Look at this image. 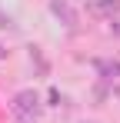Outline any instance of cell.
I'll return each mask as SVG.
<instances>
[{
	"label": "cell",
	"instance_id": "cell-1",
	"mask_svg": "<svg viewBox=\"0 0 120 123\" xmlns=\"http://www.w3.org/2000/svg\"><path fill=\"white\" fill-rule=\"evenodd\" d=\"M37 93H33V90H20L17 97H13V110H17L20 117H27V113H33V110H37Z\"/></svg>",
	"mask_w": 120,
	"mask_h": 123
},
{
	"label": "cell",
	"instance_id": "cell-2",
	"mask_svg": "<svg viewBox=\"0 0 120 123\" xmlns=\"http://www.w3.org/2000/svg\"><path fill=\"white\" fill-rule=\"evenodd\" d=\"M50 10H53V13H57L67 27H73V23H77V10H73L67 0H50Z\"/></svg>",
	"mask_w": 120,
	"mask_h": 123
},
{
	"label": "cell",
	"instance_id": "cell-3",
	"mask_svg": "<svg viewBox=\"0 0 120 123\" xmlns=\"http://www.w3.org/2000/svg\"><path fill=\"white\" fill-rule=\"evenodd\" d=\"M0 60H7V47H0Z\"/></svg>",
	"mask_w": 120,
	"mask_h": 123
},
{
	"label": "cell",
	"instance_id": "cell-4",
	"mask_svg": "<svg viewBox=\"0 0 120 123\" xmlns=\"http://www.w3.org/2000/svg\"><path fill=\"white\" fill-rule=\"evenodd\" d=\"M117 93H120V86H117Z\"/></svg>",
	"mask_w": 120,
	"mask_h": 123
}]
</instances>
